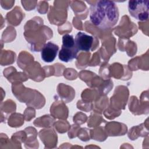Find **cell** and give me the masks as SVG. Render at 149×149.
Here are the masks:
<instances>
[{
  "instance_id": "2",
  "label": "cell",
  "mask_w": 149,
  "mask_h": 149,
  "mask_svg": "<svg viewBox=\"0 0 149 149\" xmlns=\"http://www.w3.org/2000/svg\"><path fill=\"white\" fill-rule=\"evenodd\" d=\"M79 51L73 36L68 34H65L62 37V45L58 54L59 59L65 62L72 61L77 58Z\"/></svg>"
},
{
  "instance_id": "5",
  "label": "cell",
  "mask_w": 149,
  "mask_h": 149,
  "mask_svg": "<svg viewBox=\"0 0 149 149\" xmlns=\"http://www.w3.org/2000/svg\"><path fill=\"white\" fill-rule=\"evenodd\" d=\"M59 47L52 42H48L44 45L41 51V56L42 59L47 63L52 62L55 59Z\"/></svg>"
},
{
  "instance_id": "3",
  "label": "cell",
  "mask_w": 149,
  "mask_h": 149,
  "mask_svg": "<svg viewBox=\"0 0 149 149\" xmlns=\"http://www.w3.org/2000/svg\"><path fill=\"white\" fill-rule=\"evenodd\" d=\"M148 0H130L128 2V10L130 15L140 21L148 18Z\"/></svg>"
},
{
  "instance_id": "4",
  "label": "cell",
  "mask_w": 149,
  "mask_h": 149,
  "mask_svg": "<svg viewBox=\"0 0 149 149\" xmlns=\"http://www.w3.org/2000/svg\"><path fill=\"white\" fill-rule=\"evenodd\" d=\"M94 38L83 32H78L74 38L75 45L79 51L88 52L92 48Z\"/></svg>"
},
{
  "instance_id": "1",
  "label": "cell",
  "mask_w": 149,
  "mask_h": 149,
  "mask_svg": "<svg viewBox=\"0 0 149 149\" xmlns=\"http://www.w3.org/2000/svg\"><path fill=\"white\" fill-rule=\"evenodd\" d=\"M90 19L92 24L101 29H111L119 19V10L115 2L109 0L95 1L90 7Z\"/></svg>"
}]
</instances>
